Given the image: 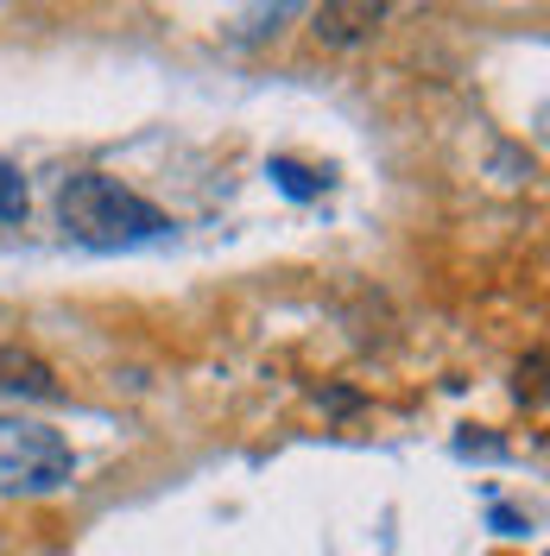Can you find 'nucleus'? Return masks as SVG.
<instances>
[{"mask_svg":"<svg viewBox=\"0 0 550 556\" xmlns=\"http://www.w3.org/2000/svg\"><path fill=\"white\" fill-rule=\"evenodd\" d=\"M0 392H13V399H58V374L38 361L33 348H0Z\"/></svg>","mask_w":550,"mask_h":556,"instance_id":"20e7f679","label":"nucleus"},{"mask_svg":"<svg viewBox=\"0 0 550 556\" xmlns=\"http://www.w3.org/2000/svg\"><path fill=\"white\" fill-rule=\"evenodd\" d=\"M379 26H386V7L379 0H329V7L310 13V33L323 38V45H361Z\"/></svg>","mask_w":550,"mask_h":556,"instance_id":"7ed1b4c3","label":"nucleus"},{"mask_svg":"<svg viewBox=\"0 0 550 556\" xmlns=\"http://www.w3.org/2000/svg\"><path fill=\"white\" fill-rule=\"evenodd\" d=\"M20 215H26V177L0 159V222H20Z\"/></svg>","mask_w":550,"mask_h":556,"instance_id":"39448f33","label":"nucleus"},{"mask_svg":"<svg viewBox=\"0 0 550 556\" xmlns=\"http://www.w3.org/2000/svg\"><path fill=\"white\" fill-rule=\"evenodd\" d=\"M58 222H64L70 241L102 247V253H114V247H146V241H159V235H172V222L146 203V197H134L127 184H114V177H102V172L64 177V190H58Z\"/></svg>","mask_w":550,"mask_h":556,"instance_id":"f257e3e1","label":"nucleus"},{"mask_svg":"<svg viewBox=\"0 0 550 556\" xmlns=\"http://www.w3.org/2000/svg\"><path fill=\"white\" fill-rule=\"evenodd\" d=\"M70 475H76V455H70V443L51 424L0 417V493L45 500V493H64Z\"/></svg>","mask_w":550,"mask_h":556,"instance_id":"f03ea898","label":"nucleus"},{"mask_svg":"<svg viewBox=\"0 0 550 556\" xmlns=\"http://www.w3.org/2000/svg\"><path fill=\"white\" fill-rule=\"evenodd\" d=\"M273 177L291 190V197H316V177H310L304 165H291V159H273Z\"/></svg>","mask_w":550,"mask_h":556,"instance_id":"423d86ee","label":"nucleus"}]
</instances>
